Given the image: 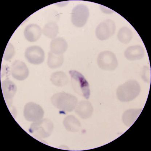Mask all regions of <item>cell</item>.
<instances>
[{"label":"cell","instance_id":"cell-8","mask_svg":"<svg viewBox=\"0 0 151 151\" xmlns=\"http://www.w3.org/2000/svg\"><path fill=\"white\" fill-rule=\"evenodd\" d=\"M116 29V25L113 20L110 19L105 20L96 27V37L99 40H107L114 34Z\"/></svg>","mask_w":151,"mask_h":151},{"label":"cell","instance_id":"cell-14","mask_svg":"<svg viewBox=\"0 0 151 151\" xmlns=\"http://www.w3.org/2000/svg\"><path fill=\"white\" fill-rule=\"evenodd\" d=\"M124 55L127 60L130 61L141 60L144 57V49L139 45L130 46L126 49Z\"/></svg>","mask_w":151,"mask_h":151},{"label":"cell","instance_id":"cell-9","mask_svg":"<svg viewBox=\"0 0 151 151\" xmlns=\"http://www.w3.org/2000/svg\"><path fill=\"white\" fill-rule=\"evenodd\" d=\"M25 57L29 63L35 65H40L44 61L45 52L39 46H29L26 50Z\"/></svg>","mask_w":151,"mask_h":151},{"label":"cell","instance_id":"cell-16","mask_svg":"<svg viewBox=\"0 0 151 151\" xmlns=\"http://www.w3.org/2000/svg\"><path fill=\"white\" fill-rule=\"evenodd\" d=\"M142 111V109H130L124 112L122 116V120L127 127L132 126L136 121Z\"/></svg>","mask_w":151,"mask_h":151},{"label":"cell","instance_id":"cell-21","mask_svg":"<svg viewBox=\"0 0 151 151\" xmlns=\"http://www.w3.org/2000/svg\"><path fill=\"white\" fill-rule=\"evenodd\" d=\"M133 32L130 29L124 27L119 29L118 34V38L119 41L124 44L130 42L133 38Z\"/></svg>","mask_w":151,"mask_h":151},{"label":"cell","instance_id":"cell-1","mask_svg":"<svg viewBox=\"0 0 151 151\" xmlns=\"http://www.w3.org/2000/svg\"><path fill=\"white\" fill-rule=\"evenodd\" d=\"M52 105L59 110L64 112H71L75 109L78 103L76 96L62 92L54 94L51 99Z\"/></svg>","mask_w":151,"mask_h":151},{"label":"cell","instance_id":"cell-19","mask_svg":"<svg viewBox=\"0 0 151 151\" xmlns=\"http://www.w3.org/2000/svg\"><path fill=\"white\" fill-rule=\"evenodd\" d=\"M63 56L57 55L50 51L48 54L47 65L49 67L52 69L60 67L63 63Z\"/></svg>","mask_w":151,"mask_h":151},{"label":"cell","instance_id":"cell-15","mask_svg":"<svg viewBox=\"0 0 151 151\" xmlns=\"http://www.w3.org/2000/svg\"><path fill=\"white\" fill-rule=\"evenodd\" d=\"M68 44L64 39L57 37L53 39L50 43L51 52L57 55H61L67 50Z\"/></svg>","mask_w":151,"mask_h":151},{"label":"cell","instance_id":"cell-6","mask_svg":"<svg viewBox=\"0 0 151 151\" xmlns=\"http://www.w3.org/2000/svg\"><path fill=\"white\" fill-rule=\"evenodd\" d=\"M89 16V11L88 7L84 4H79L73 9L71 22L76 27H83L86 24Z\"/></svg>","mask_w":151,"mask_h":151},{"label":"cell","instance_id":"cell-18","mask_svg":"<svg viewBox=\"0 0 151 151\" xmlns=\"http://www.w3.org/2000/svg\"><path fill=\"white\" fill-rule=\"evenodd\" d=\"M50 80L54 85L58 87L65 86L68 82V76L63 71H57L51 75Z\"/></svg>","mask_w":151,"mask_h":151},{"label":"cell","instance_id":"cell-22","mask_svg":"<svg viewBox=\"0 0 151 151\" xmlns=\"http://www.w3.org/2000/svg\"><path fill=\"white\" fill-rule=\"evenodd\" d=\"M15 54V50L14 46L11 43H8L4 51L3 58L4 60L8 61L11 60Z\"/></svg>","mask_w":151,"mask_h":151},{"label":"cell","instance_id":"cell-17","mask_svg":"<svg viewBox=\"0 0 151 151\" xmlns=\"http://www.w3.org/2000/svg\"><path fill=\"white\" fill-rule=\"evenodd\" d=\"M64 127L70 132H78L81 127L80 121L73 115H69L65 118L63 121Z\"/></svg>","mask_w":151,"mask_h":151},{"label":"cell","instance_id":"cell-5","mask_svg":"<svg viewBox=\"0 0 151 151\" xmlns=\"http://www.w3.org/2000/svg\"><path fill=\"white\" fill-rule=\"evenodd\" d=\"M97 61L99 68L105 71L114 70L118 65L116 55L109 51L100 52L98 56Z\"/></svg>","mask_w":151,"mask_h":151},{"label":"cell","instance_id":"cell-20","mask_svg":"<svg viewBox=\"0 0 151 151\" xmlns=\"http://www.w3.org/2000/svg\"><path fill=\"white\" fill-rule=\"evenodd\" d=\"M42 32L48 38L53 39L55 38L58 33V26L55 22L48 23L43 27Z\"/></svg>","mask_w":151,"mask_h":151},{"label":"cell","instance_id":"cell-11","mask_svg":"<svg viewBox=\"0 0 151 151\" xmlns=\"http://www.w3.org/2000/svg\"><path fill=\"white\" fill-rule=\"evenodd\" d=\"M1 86L4 100L7 105L10 106L17 91L16 86L12 81L8 79L1 82Z\"/></svg>","mask_w":151,"mask_h":151},{"label":"cell","instance_id":"cell-10","mask_svg":"<svg viewBox=\"0 0 151 151\" xmlns=\"http://www.w3.org/2000/svg\"><path fill=\"white\" fill-rule=\"evenodd\" d=\"M10 72L14 78L21 81L27 79L29 74V68L25 63L19 60H15L12 63Z\"/></svg>","mask_w":151,"mask_h":151},{"label":"cell","instance_id":"cell-12","mask_svg":"<svg viewBox=\"0 0 151 151\" xmlns=\"http://www.w3.org/2000/svg\"><path fill=\"white\" fill-rule=\"evenodd\" d=\"M75 111L81 118L87 119L93 114V108L89 101H82L78 103L75 109Z\"/></svg>","mask_w":151,"mask_h":151},{"label":"cell","instance_id":"cell-7","mask_svg":"<svg viewBox=\"0 0 151 151\" xmlns=\"http://www.w3.org/2000/svg\"><path fill=\"white\" fill-rule=\"evenodd\" d=\"M23 114L26 120L34 122L42 119L44 111L39 105L35 103L30 102L25 105Z\"/></svg>","mask_w":151,"mask_h":151},{"label":"cell","instance_id":"cell-4","mask_svg":"<svg viewBox=\"0 0 151 151\" xmlns=\"http://www.w3.org/2000/svg\"><path fill=\"white\" fill-rule=\"evenodd\" d=\"M53 129L54 124L52 121L45 118L31 124L29 131L35 137L43 139L50 136Z\"/></svg>","mask_w":151,"mask_h":151},{"label":"cell","instance_id":"cell-13","mask_svg":"<svg viewBox=\"0 0 151 151\" xmlns=\"http://www.w3.org/2000/svg\"><path fill=\"white\" fill-rule=\"evenodd\" d=\"M42 31L38 25L31 24L26 26L24 29L25 38L28 41L33 42H36L41 36Z\"/></svg>","mask_w":151,"mask_h":151},{"label":"cell","instance_id":"cell-3","mask_svg":"<svg viewBox=\"0 0 151 151\" xmlns=\"http://www.w3.org/2000/svg\"><path fill=\"white\" fill-rule=\"evenodd\" d=\"M71 77V83L73 89L78 94L86 99L90 97L89 84L85 77L80 73L76 70L69 71Z\"/></svg>","mask_w":151,"mask_h":151},{"label":"cell","instance_id":"cell-2","mask_svg":"<svg viewBox=\"0 0 151 151\" xmlns=\"http://www.w3.org/2000/svg\"><path fill=\"white\" fill-rule=\"evenodd\" d=\"M141 91L139 83L136 81L130 80L118 87L116 96L121 102H130L137 97Z\"/></svg>","mask_w":151,"mask_h":151}]
</instances>
